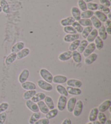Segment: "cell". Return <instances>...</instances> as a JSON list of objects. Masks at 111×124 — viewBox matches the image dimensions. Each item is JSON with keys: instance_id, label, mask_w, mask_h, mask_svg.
I'll return each instance as SVG.
<instances>
[{"instance_id": "cell-58", "label": "cell", "mask_w": 111, "mask_h": 124, "mask_svg": "<svg viewBox=\"0 0 111 124\" xmlns=\"http://www.w3.org/2000/svg\"><path fill=\"white\" fill-rule=\"evenodd\" d=\"M84 1H85L86 3H89V2H91L93 1H94V0H83Z\"/></svg>"}, {"instance_id": "cell-21", "label": "cell", "mask_w": 111, "mask_h": 124, "mask_svg": "<svg viewBox=\"0 0 111 124\" xmlns=\"http://www.w3.org/2000/svg\"><path fill=\"white\" fill-rule=\"evenodd\" d=\"M0 7L2 9V11L4 14H7L10 12V7L8 2L6 0H1L0 1Z\"/></svg>"}, {"instance_id": "cell-41", "label": "cell", "mask_w": 111, "mask_h": 124, "mask_svg": "<svg viewBox=\"0 0 111 124\" xmlns=\"http://www.w3.org/2000/svg\"><path fill=\"white\" fill-rule=\"evenodd\" d=\"M80 41H81L79 39H77L76 40L72 42V43L70 44L69 46V51L73 52L77 50L80 43Z\"/></svg>"}, {"instance_id": "cell-4", "label": "cell", "mask_w": 111, "mask_h": 124, "mask_svg": "<svg viewBox=\"0 0 111 124\" xmlns=\"http://www.w3.org/2000/svg\"><path fill=\"white\" fill-rule=\"evenodd\" d=\"M67 102V97L63 95H60L59 96L57 101V109L59 111H63L65 109Z\"/></svg>"}, {"instance_id": "cell-55", "label": "cell", "mask_w": 111, "mask_h": 124, "mask_svg": "<svg viewBox=\"0 0 111 124\" xmlns=\"http://www.w3.org/2000/svg\"><path fill=\"white\" fill-rule=\"evenodd\" d=\"M86 124H101L99 122V121H92V122H90V123H88Z\"/></svg>"}, {"instance_id": "cell-3", "label": "cell", "mask_w": 111, "mask_h": 124, "mask_svg": "<svg viewBox=\"0 0 111 124\" xmlns=\"http://www.w3.org/2000/svg\"><path fill=\"white\" fill-rule=\"evenodd\" d=\"M83 102L81 100H78L76 101L74 110L73 111L74 116L75 117H78L80 116L82 112H83Z\"/></svg>"}, {"instance_id": "cell-23", "label": "cell", "mask_w": 111, "mask_h": 124, "mask_svg": "<svg viewBox=\"0 0 111 124\" xmlns=\"http://www.w3.org/2000/svg\"><path fill=\"white\" fill-rule=\"evenodd\" d=\"M17 59L16 54L15 53H11L6 57L5 59V64L6 65H10L14 63Z\"/></svg>"}, {"instance_id": "cell-29", "label": "cell", "mask_w": 111, "mask_h": 124, "mask_svg": "<svg viewBox=\"0 0 111 124\" xmlns=\"http://www.w3.org/2000/svg\"><path fill=\"white\" fill-rule=\"evenodd\" d=\"M90 20L91 22H92V26H93L95 28V29L98 30L102 26L101 22L96 16H95L94 15H93V16L91 17Z\"/></svg>"}, {"instance_id": "cell-34", "label": "cell", "mask_w": 111, "mask_h": 124, "mask_svg": "<svg viewBox=\"0 0 111 124\" xmlns=\"http://www.w3.org/2000/svg\"><path fill=\"white\" fill-rule=\"evenodd\" d=\"M72 58L76 63H80L81 62L82 57L81 54H80L77 51H74L72 52Z\"/></svg>"}, {"instance_id": "cell-22", "label": "cell", "mask_w": 111, "mask_h": 124, "mask_svg": "<svg viewBox=\"0 0 111 124\" xmlns=\"http://www.w3.org/2000/svg\"><path fill=\"white\" fill-rule=\"evenodd\" d=\"M99 110L97 108L94 107L93 108L92 110H90V115H89L88 119L90 120V122H92V121H94L97 120V114H98Z\"/></svg>"}, {"instance_id": "cell-39", "label": "cell", "mask_w": 111, "mask_h": 124, "mask_svg": "<svg viewBox=\"0 0 111 124\" xmlns=\"http://www.w3.org/2000/svg\"><path fill=\"white\" fill-rule=\"evenodd\" d=\"M78 23L80 25L84 27H88V26H92V23L90 19H80L78 21Z\"/></svg>"}, {"instance_id": "cell-8", "label": "cell", "mask_w": 111, "mask_h": 124, "mask_svg": "<svg viewBox=\"0 0 111 124\" xmlns=\"http://www.w3.org/2000/svg\"><path fill=\"white\" fill-rule=\"evenodd\" d=\"M26 105L27 107L33 112H39L40 111L37 103L34 102L32 100H27L26 102Z\"/></svg>"}, {"instance_id": "cell-13", "label": "cell", "mask_w": 111, "mask_h": 124, "mask_svg": "<svg viewBox=\"0 0 111 124\" xmlns=\"http://www.w3.org/2000/svg\"><path fill=\"white\" fill-rule=\"evenodd\" d=\"M76 101V98L75 97H70V98L68 100V102H67V110L69 112H73Z\"/></svg>"}, {"instance_id": "cell-11", "label": "cell", "mask_w": 111, "mask_h": 124, "mask_svg": "<svg viewBox=\"0 0 111 124\" xmlns=\"http://www.w3.org/2000/svg\"><path fill=\"white\" fill-rule=\"evenodd\" d=\"M72 52L70 51H65L60 54L58 57V59L59 61L61 62H66L72 58Z\"/></svg>"}, {"instance_id": "cell-56", "label": "cell", "mask_w": 111, "mask_h": 124, "mask_svg": "<svg viewBox=\"0 0 111 124\" xmlns=\"http://www.w3.org/2000/svg\"><path fill=\"white\" fill-rule=\"evenodd\" d=\"M107 19H108L111 20V13H108V15H107Z\"/></svg>"}, {"instance_id": "cell-54", "label": "cell", "mask_w": 111, "mask_h": 124, "mask_svg": "<svg viewBox=\"0 0 111 124\" xmlns=\"http://www.w3.org/2000/svg\"><path fill=\"white\" fill-rule=\"evenodd\" d=\"M106 28V31L107 32V34L111 35V27H107Z\"/></svg>"}, {"instance_id": "cell-9", "label": "cell", "mask_w": 111, "mask_h": 124, "mask_svg": "<svg viewBox=\"0 0 111 124\" xmlns=\"http://www.w3.org/2000/svg\"><path fill=\"white\" fill-rule=\"evenodd\" d=\"M111 101L110 100H105L103 103H101L100 105L99 106L98 109L99 112H103L104 113L106 111L109 109V108L111 107Z\"/></svg>"}, {"instance_id": "cell-57", "label": "cell", "mask_w": 111, "mask_h": 124, "mask_svg": "<svg viewBox=\"0 0 111 124\" xmlns=\"http://www.w3.org/2000/svg\"><path fill=\"white\" fill-rule=\"evenodd\" d=\"M105 124H111V120H106Z\"/></svg>"}, {"instance_id": "cell-15", "label": "cell", "mask_w": 111, "mask_h": 124, "mask_svg": "<svg viewBox=\"0 0 111 124\" xmlns=\"http://www.w3.org/2000/svg\"><path fill=\"white\" fill-rule=\"evenodd\" d=\"M75 20L72 16H68L66 18L62 19L60 21V25L63 26V27H66V26H71Z\"/></svg>"}, {"instance_id": "cell-47", "label": "cell", "mask_w": 111, "mask_h": 124, "mask_svg": "<svg viewBox=\"0 0 111 124\" xmlns=\"http://www.w3.org/2000/svg\"><path fill=\"white\" fill-rule=\"evenodd\" d=\"M97 117H98L99 121L101 124H105L106 120H107V118H106V115L103 112H99Z\"/></svg>"}, {"instance_id": "cell-35", "label": "cell", "mask_w": 111, "mask_h": 124, "mask_svg": "<svg viewBox=\"0 0 111 124\" xmlns=\"http://www.w3.org/2000/svg\"><path fill=\"white\" fill-rule=\"evenodd\" d=\"M41 117V113L39 112H35L33 113L32 116H30L29 121V123L30 124H34L35 123H36V121L39 120L40 118Z\"/></svg>"}, {"instance_id": "cell-59", "label": "cell", "mask_w": 111, "mask_h": 124, "mask_svg": "<svg viewBox=\"0 0 111 124\" xmlns=\"http://www.w3.org/2000/svg\"><path fill=\"white\" fill-rule=\"evenodd\" d=\"M2 12V9H1V7H0V13H1Z\"/></svg>"}, {"instance_id": "cell-12", "label": "cell", "mask_w": 111, "mask_h": 124, "mask_svg": "<svg viewBox=\"0 0 111 124\" xmlns=\"http://www.w3.org/2000/svg\"><path fill=\"white\" fill-rule=\"evenodd\" d=\"M95 46L94 43H90L89 45L87 46V47H86V48L84 50V51L83 52V55L85 57H87L89 55H90V54H92L93 53V52L95 50Z\"/></svg>"}, {"instance_id": "cell-14", "label": "cell", "mask_w": 111, "mask_h": 124, "mask_svg": "<svg viewBox=\"0 0 111 124\" xmlns=\"http://www.w3.org/2000/svg\"><path fill=\"white\" fill-rule=\"evenodd\" d=\"M22 88L26 90H35L36 89V85L34 83L30 81H26L21 84Z\"/></svg>"}, {"instance_id": "cell-49", "label": "cell", "mask_w": 111, "mask_h": 124, "mask_svg": "<svg viewBox=\"0 0 111 124\" xmlns=\"http://www.w3.org/2000/svg\"><path fill=\"white\" fill-rule=\"evenodd\" d=\"M7 117V115L5 112H2L0 113V124H3Z\"/></svg>"}, {"instance_id": "cell-18", "label": "cell", "mask_w": 111, "mask_h": 124, "mask_svg": "<svg viewBox=\"0 0 111 124\" xmlns=\"http://www.w3.org/2000/svg\"><path fill=\"white\" fill-rule=\"evenodd\" d=\"M24 46H25V45H24V43L23 42H18V43H16L13 46L12 50H11V51H12V53H15V54H17V52H19L22 49H23L24 48Z\"/></svg>"}, {"instance_id": "cell-10", "label": "cell", "mask_w": 111, "mask_h": 124, "mask_svg": "<svg viewBox=\"0 0 111 124\" xmlns=\"http://www.w3.org/2000/svg\"><path fill=\"white\" fill-rule=\"evenodd\" d=\"M29 76V71L27 69H23L22 71L21 74L19 77V81L20 83H23L24 82L27 81Z\"/></svg>"}, {"instance_id": "cell-51", "label": "cell", "mask_w": 111, "mask_h": 124, "mask_svg": "<svg viewBox=\"0 0 111 124\" xmlns=\"http://www.w3.org/2000/svg\"><path fill=\"white\" fill-rule=\"evenodd\" d=\"M99 2L100 4L104 6L110 8L111 7V1L109 0H99Z\"/></svg>"}, {"instance_id": "cell-24", "label": "cell", "mask_w": 111, "mask_h": 124, "mask_svg": "<svg viewBox=\"0 0 111 124\" xmlns=\"http://www.w3.org/2000/svg\"><path fill=\"white\" fill-rule=\"evenodd\" d=\"M97 32H98V36L100 38L103 40V41L106 40L107 38V33L106 31V28L104 26H101L100 27L98 31H97Z\"/></svg>"}, {"instance_id": "cell-53", "label": "cell", "mask_w": 111, "mask_h": 124, "mask_svg": "<svg viewBox=\"0 0 111 124\" xmlns=\"http://www.w3.org/2000/svg\"><path fill=\"white\" fill-rule=\"evenodd\" d=\"M105 27H111V20L109 19H107V20H106L105 22Z\"/></svg>"}, {"instance_id": "cell-36", "label": "cell", "mask_w": 111, "mask_h": 124, "mask_svg": "<svg viewBox=\"0 0 111 124\" xmlns=\"http://www.w3.org/2000/svg\"><path fill=\"white\" fill-rule=\"evenodd\" d=\"M36 94V92L35 90H27L23 94V99L26 100H28L32 99V97L34 96V95Z\"/></svg>"}, {"instance_id": "cell-6", "label": "cell", "mask_w": 111, "mask_h": 124, "mask_svg": "<svg viewBox=\"0 0 111 124\" xmlns=\"http://www.w3.org/2000/svg\"><path fill=\"white\" fill-rule=\"evenodd\" d=\"M68 80L67 77L64 76V75H55V76L53 77V82L55 84H64L66 83L67 81Z\"/></svg>"}, {"instance_id": "cell-31", "label": "cell", "mask_w": 111, "mask_h": 124, "mask_svg": "<svg viewBox=\"0 0 111 124\" xmlns=\"http://www.w3.org/2000/svg\"><path fill=\"white\" fill-rule=\"evenodd\" d=\"M88 45V43L86 40H83L80 41V43L77 48V51L79 52L80 54H83Z\"/></svg>"}, {"instance_id": "cell-2", "label": "cell", "mask_w": 111, "mask_h": 124, "mask_svg": "<svg viewBox=\"0 0 111 124\" xmlns=\"http://www.w3.org/2000/svg\"><path fill=\"white\" fill-rule=\"evenodd\" d=\"M37 85L41 89L47 92L52 91L53 89V86L51 83H48L43 79H40L37 81Z\"/></svg>"}, {"instance_id": "cell-17", "label": "cell", "mask_w": 111, "mask_h": 124, "mask_svg": "<svg viewBox=\"0 0 111 124\" xmlns=\"http://www.w3.org/2000/svg\"><path fill=\"white\" fill-rule=\"evenodd\" d=\"M97 54L95 53H93V54L89 55L87 57H86L85 59V64L87 65H91L97 60Z\"/></svg>"}, {"instance_id": "cell-30", "label": "cell", "mask_w": 111, "mask_h": 124, "mask_svg": "<svg viewBox=\"0 0 111 124\" xmlns=\"http://www.w3.org/2000/svg\"><path fill=\"white\" fill-rule=\"evenodd\" d=\"M44 103H46V105L47 106L49 109H54L55 107V105L54 103V102H53V99L52 97L49 96H46L45 98H44Z\"/></svg>"}, {"instance_id": "cell-48", "label": "cell", "mask_w": 111, "mask_h": 124, "mask_svg": "<svg viewBox=\"0 0 111 124\" xmlns=\"http://www.w3.org/2000/svg\"><path fill=\"white\" fill-rule=\"evenodd\" d=\"M9 108V104L6 102H4L0 104V113L2 112H5L6 110L8 109Z\"/></svg>"}, {"instance_id": "cell-43", "label": "cell", "mask_w": 111, "mask_h": 124, "mask_svg": "<svg viewBox=\"0 0 111 124\" xmlns=\"http://www.w3.org/2000/svg\"><path fill=\"white\" fill-rule=\"evenodd\" d=\"M72 25V27L74 28L75 31H76L77 33H81L82 32H83V26H82L80 24L78 23V21H75V22L73 23Z\"/></svg>"}, {"instance_id": "cell-38", "label": "cell", "mask_w": 111, "mask_h": 124, "mask_svg": "<svg viewBox=\"0 0 111 124\" xmlns=\"http://www.w3.org/2000/svg\"><path fill=\"white\" fill-rule=\"evenodd\" d=\"M94 15V12L87 10L81 13V19H90V17Z\"/></svg>"}, {"instance_id": "cell-19", "label": "cell", "mask_w": 111, "mask_h": 124, "mask_svg": "<svg viewBox=\"0 0 111 124\" xmlns=\"http://www.w3.org/2000/svg\"><path fill=\"white\" fill-rule=\"evenodd\" d=\"M68 94L74 95V96H77V95H80L81 94V90L80 88H74L68 86L66 88Z\"/></svg>"}, {"instance_id": "cell-1", "label": "cell", "mask_w": 111, "mask_h": 124, "mask_svg": "<svg viewBox=\"0 0 111 124\" xmlns=\"http://www.w3.org/2000/svg\"><path fill=\"white\" fill-rule=\"evenodd\" d=\"M40 75L42 78H43V80L49 83L53 82V76L46 69L42 68L40 70Z\"/></svg>"}, {"instance_id": "cell-27", "label": "cell", "mask_w": 111, "mask_h": 124, "mask_svg": "<svg viewBox=\"0 0 111 124\" xmlns=\"http://www.w3.org/2000/svg\"><path fill=\"white\" fill-rule=\"evenodd\" d=\"M37 105L38 106L39 110H40L42 113L46 114L49 111V109L46 105V103H44V102L42 101H39L37 102Z\"/></svg>"}, {"instance_id": "cell-32", "label": "cell", "mask_w": 111, "mask_h": 124, "mask_svg": "<svg viewBox=\"0 0 111 124\" xmlns=\"http://www.w3.org/2000/svg\"><path fill=\"white\" fill-rule=\"evenodd\" d=\"M58 112L59 110L57 108H54V109H51L46 114V118L49 120V119H52L55 118L57 116V114H58Z\"/></svg>"}, {"instance_id": "cell-52", "label": "cell", "mask_w": 111, "mask_h": 124, "mask_svg": "<svg viewBox=\"0 0 111 124\" xmlns=\"http://www.w3.org/2000/svg\"><path fill=\"white\" fill-rule=\"evenodd\" d=\"M61 124H72V121L69 118H66Z\"/></svg>"}, {"instance_id": "cell-5", "label": "cell", "mask_w": 111, "mask_h": 124, "mask_svg": "<svg viewBox=\"0 0 111 124\" xmlns=\"http://www.w3.org/2000/svg\"><path fill=\"white\" fill-rule=\"evenodd\" d=\"M67 85L69 87L80 88L83 85V82L76 79H69L66 82Z\"/></svg>"}, {"instance_id": "cell-44", "label": "cell", "mask_w": 111, "mask_h": 124, "mask_svg": "<svg viewBox=\"0 0 111 124\" xmlns=\"http://www.w3.org/2000/svg\"><path fill=\"white\" fill-rule=\"evenodd\" d=\"M77 5L79 8V9L82 12H84L87 10V3L83 1V0H78L77 1Z\"/></svg>"}, {"instance_id": "cell-25", "label": "cell", "mask_w": 111, "mask_h": 124, "mask_svg": "<svg viewBox=\"0 0 111 124\" xmlns=\"http://www.w3.org/2000/svg\"><path fill=\"white\" fill-rule=\"evenodd\" d=\"M46 96V94L43 93H36L34 96H33L32 99V100L33 102H34L35 103H37L39 101H42L44 99Z\"/></svg>"}, {"instance_id": "cell-46", "label": "cell", "mask_w": 111, "mask_h": 124, "mask_svg": "<svg viewBox=\"0 0 111 124\" xmlns=\"http://www.w3.org/2000/svg\"><path fill=\"white\" fill-rule=\"evenodd\" d=\"M97 7H98V4L96 3L89 2V3H87V10L93 11V12L97 10Z\"/></svg>"}, {"instance_id": "cell-45", "label": "cell", "mask_w": 111, "mask_h": 124, "mask_svg": "<svg viewBox=\"0 0 111 124\" xmlns=\"http://www.w3.org/2000/svg\"><path fill=\"white\" fill-rule=\"evenodd\" d=\"M97 10L100 11V12L104 13V14H108V13H111V10H110V8L101 5V4H98V7H97Z\"/></svg>"}, {"instance_id": "cell-16", "label": "cell", "mask_w": 111, "mask_h": 124, "mask_svg": "<svg viewBox=\"0 0 111 124\" xmlns=\"http://www.w3.org/2000/svg\"><path fill=\"white\" fill-rule=\"evenodd\" d=\"M79 34H66L63 38V40L66 43H72L75 40L79 39Z\"/></svg>"}, {"instance_id": "cell-42", "label": "cell", "mask_w": 111, "mask_h": 124, "mask_svg": "<svg viewBox=\"0 0 111 124\" xmlns=\"http://www.w3.org/2000/svg\"><path fill=\"white\" fill-rule=\"evenodd\" d=\"M63 32L67 34H76L77 33L76 31L73 28L72 26H66V27H63Z\"/></svg>"}, {"instance_id": "cell-33", "label": "cell", "mask_w": 111, "mask_h": 124, "mask_svg": "<svg viewBox=\"0 0 111 124\" xmlns=\"http://www.w3.org/2000/svg\"><path fill=\"white\" fill-rule=\"evenodd\" d=\"M94 44L95 48L97 50H101L104 47V42L100 38L97 36L94 40Z\"/></svg>"}, {"instance_id": "cell-28", "label": "cell", "mask_w": 111, "mask_h": 124, "mask_svg": "<svg viewBox=\"0 0 111 124\" xmlns=\"http://www.w3.org/2000/svg\"><path fill=\"white\" fill-rule=\"evenodd\" d=\"M94 16H96L100 21L101 22H103V23H105V22L108 19L107 15L100 12L99 10L95 11L94 13Z\"/></svg>"}, {"instance_id": "cell-7", "label": "cell", "mask_w": 111, "mask_h": 124, "mask_svg": "<svg viewBox=\"0 0 111 124\" xmlns=\"http://www.w3.org/2000/svg\"><path fill=\"white\" fill-rule=\"evenodd\" d=\"M72 16L75 21H78L81 19V10L77 7H73L70 10Z\"/></svg>"}, {"instance_id": "cell-20", "label": "cell", "mask_w": 111, "mask_h": 124, "mask_svg": "<svg viewBox=\"0 0 111 124\" xmlns=\"http://www.w3.org/2000/svg\"><path fill=\"white\" fill-rule=\"evenodd\" d=\"M30 54V50L28 48H24L23 49L21 50L20 51L17 52L16 54L17 59H22L25 57H27Z\"/></svg>"}, {"instance_id": "cell-40", "label": "cell", "mask_w": 111, "mask_h": 124, "mask_svg": "<svg viewBox=\"0 0 111 124\" xmlns=\"http://www.w3.org/2000/svg\"><path fill=\"white\" fill-rule=\"evenodd\" d=\"M93 29V26H88V27H85V28H83V32L81 33L82 37H83V38L86 39L88 36V35L90 34L91 31Z\"/></svg>"}, {"instance_id": "cell-50", "label": "cell", "mask_w": 111, "mask_h": 124, "mask_svg": "<svg viewBox=\"0 0 111 124\" xmlns=\"http://www.w3.org/2000/svg\"><path fill=\"white\" fill-rule=\"evenodd\" d=\"M49 124V120L47 118H42L41 119H39L36 123L34 124Z\"/></svg>"}, {"instance_id": "cell-37", "label": "cell", "mask_w": 111, "mask_h": 124, "mask_svg": "<svg viewBox=\"0 0 111 124\" xmlns=\"http://www.w3.org/2000/svg\"><path fill=\"white\" fill-rule=\"evenodd\" d=\"M56 89L57 90V92H58L60 94H61V95H63L65 96H68V93L67 91L66 88L63 87V85H57L56 87Z\"/></svg>"}, {"instance_id": "cell-26", "label": "cell", "mask_w": 111, "mask_h": 124, "mask_svg": "<svg viewBox=\"0 0 111 124\" xmlns=\"http://www.w3.org/2000/svg\"><path fill=\"white\" fill-rule=\"evenodd\" d=\"M98 36V32H97V29H93L92 31H91L90 33V34L88 35V36L87 37V41H88V43H93V41H94L95 39Z\"/></svg>"}]
</instances>
